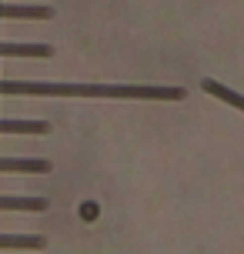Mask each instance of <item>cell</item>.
<instances>
[{
	"instance_id": "obj_1",
	"label": "cell",
	"mask_w": 244,
	"mask_h": 254,
	"mask_svg": "<svg viewBox=\"0 0 244 254\" xmlns=\"http://www.w3.org/2000/svg\"><path fill=\"white\" fill-rule=\"evenodd\" d=\"M3 97H114V101H184V87L141 84H44V80H0Z\"/></svg>"
},
{
	"instance_id": "obj_2",
	"label": "cell",
	"mask_w": 244,
	"mask_h": 254,
	"mask_svg": "<svg viewBox=\"0 0 244 254\" xmlns=\"http://www.w3.org/2000/svg\"><path fill=\"white\" fill-rule=\"evenodd\" d=\"M0 17L7 20H51L54 7H30V3H0Z\"/></svg>"
},
{
	"instance_id": "obj_3",
	"label": "cell",
	"mask_w": 244,
	"mask_h": 254,
	"mask_svg": "<svg viewBox=\"0 0 244 254\" xmlns=\"http://www.w3.org/2000/svg\"><path fill=\"white\" fill-rule=\"evenodd\" d=\"M3 171H24V174H47L51 161H34V157H0V174Z\"/></svg>"
},
{
	"instance_id": "obj_4",
	"label": "cell",
	"mask_w": 244,
	"mask_h": 254,
	"mask_svg": "<svg viewBox=\"0 0 244 254\" xmlns=\"http://www.w3.org/2000/svg\"><path fill=\"white\" fill-rule=\"evenodd\" d=\"M54 47L47 44H3L0 40V57H51Z\"/></svg>"
},
{
	"instance_id": "obj_5",
	"label": "cell",
	"mask_w": 244,
	"mask_h": 254,
	"mask_svg": "<svg viewBox=\"0 0 244 254\" xmlns=\"http://www.w3.org/2000/svg\"><path fill=\"white\" fill-rule=\"evenodd\" d=\"M37 251V248H44V238H37V234H0V251Z\"/></svg>"
},
{
	"instance_id": "obj_6",
	"label": "cell",
	"mask_w": 244,
	"mask_h": 254,
	"mask_svg": "<svg viewBox=\"0 0 244 254\" xmlns=\"http://www.w3.org/2000/svg\"><path fill=\"white\" fill-rule=\"evenodd\" d=\"M51 124L44 121H3L0 117V134H47Z\"/></svg>"
},
{
	"instance_id": "obj_7",
	"label": "cell",
	"mask_w": 244,
	"mask_h": 254,
	"mask_svg": "<svg viewBox=\"0 0 244 254\" xmlns=\"http://www.w3.org/2000/svg\"><path fill=\"white\" fill-rule=\"evenodd\" d=\"M201 87H204L207 94H214V97H221L224 104H231V107L244 111V97H241V94H234L231 87H224V84H218V80H211V77H204V80H201Z\"/></svg>"
},
{
	"instance_id": "obj_8",
	"label": "cell",
	"mask_w": 244,
	"mask_h": 254,
	"mask_svg": "<svg viewBox=\"0 0 244 254\" xmlns=\"http://www.w3.org/2000/svg\"><path fill=\"white\" fill-rule=\"evenodd\" d=\"M0 211H47L44 197H0Z\"/></svg>"
}]
</instances>
